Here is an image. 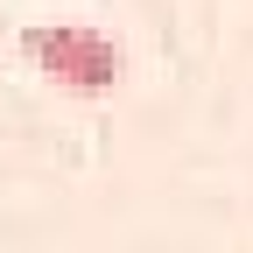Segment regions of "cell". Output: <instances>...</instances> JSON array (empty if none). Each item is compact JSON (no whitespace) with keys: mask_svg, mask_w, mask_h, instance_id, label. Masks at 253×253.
<instances>
[{"mask_svg":"<svg viewBox=\"0 0 253 253\" xmlns=\"http://www.w3.org/2000/svg\"><path fill=\"white\" fill-rule=\"evenodd\" d=\"M21 49L63 91H113L120 84V49L99 36V28H28Z\"/></svg>","mask_w":253,"mask_h":253,"instance_id":"obj_1","label":"cell"}]
</instances>
